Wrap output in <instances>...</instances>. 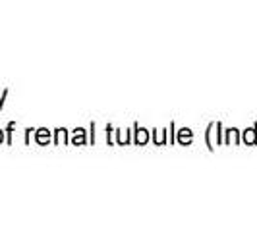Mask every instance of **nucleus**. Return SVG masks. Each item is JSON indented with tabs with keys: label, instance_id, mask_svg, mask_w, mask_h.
<instances>
[{
	"label": "nucleus",
	"instance_id": "f257e3e1",
	"mask_svg": "<svg viewBox=\"0 0 257 231\" xmlns=\"http://www.w3.org/2000/svg\"><path fill=\"white\" fill-rule=\"evenodd\" d=\"M0 141H2V135H0Z\"/></svg>",
	"mask_w": 257,
	"mask_h": 231
}]
</instances>
